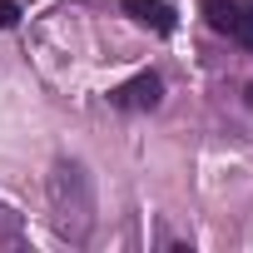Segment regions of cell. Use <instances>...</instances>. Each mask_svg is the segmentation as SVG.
<instances>
[{"label":"cell","instance_id":"3957f363","mask_svg":"<svg viewBox=\"0 0 253 253\" xmlns=\"http://www.w3.org/2000/svg\"><path fill=\"white\" fill-rule=\"evenodd\" d=\"M159 99H164V80H159L154 70L124 80L119 89H109V104H114V109H159Z\"/></svg>","mask_w":253,"mask_h":253},{"label":"cell","instance_id":"52a82bcc","mask_svg":"<svg viewBox=\"0 0 253 253\" xmlns=\"http://www.w3.org/2000/svg\"><path fill=\"white\" fill-rule=\"evenodd\" d=\"M248 109H253V84H248Z\"/></svg>","mask_w":253,"mask_h":253},{"label":"cell","instance_id":"277c9868","mask_svg":"<svg viewBox=\"0 0 253 253\" xmlns=\"http://www.w3.org/2000/svg\"><path fill=\"white\" fill-rule=\"evenodd\" d=\"M119 5H124V15H134L139 25H149L154 35H174V25H179L169 0H119Z\"/></svg>","mask_w":253,"mask_h":253},{"label":"cell","instance_id":"5b68a950","mask_svg":"<svg viewBox=\"0 0 253 253\" xmlns=\"http://www.w3.org/2000/svg\"><path fill=\"white\" fill-rule=\"evenodd\" d=\"M20 233V213L15 209H0V238H15Z\"/></svg>","mask_w":253,"mask_h":253},{"label":"cell","instance_id":"7a4b0ae2","mask_svg":"<svg viewBox=\"0 0 253 253\" xmlns=\"http://www.w3.org/2000/svg\"><path fill=\"white\" fill-rule=\"evenodd\" d=\"M199 15L233 45L253 50V0H199Z\"/></svg>","mask_w":253,"mask_h":253},{"label":"cell","instance_id":"8992f818","mask_svg":"<svg viewBox=\"0 0 253 253\" xmlns=\"http://www.w3.org/2000/svg\"><path fill=\"white\" fill-rule=\"evenodd\" d=\"M20 20V5H10V0H0V30H10Z\"/></svg>","mask_w":253,"mask_h":253},{"label":"cell","instance_id":"6da1fadb","mask_svg":"<svg viewBox=\"0 0 253 253\" xmlns=\"http://www.w3.org/2000/svg\"><path fill=\"white\" fill-rule=\"evenodd\" d=\"M50 209H55V228L60 238L70 243H84L89 238V223H94V194H89V174L70 159H60L50 169Z\"/></svg>","mask_w":253,"mask_h":253}]
</instances>
